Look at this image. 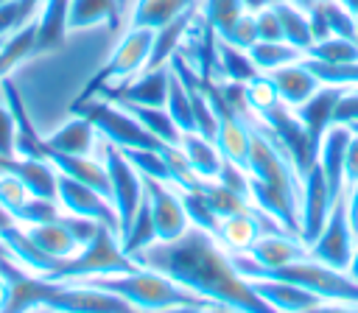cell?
I'll return each mask as SVG.
<instances>
[{
    "mask_svg": "<svg viewBox=\"0 0 358 313\" xmlns=\"http://www.w3.org/2000/svg\"><path fill=\"white\" fill-rule=\"evenodd\" d=\"M45 145H48V154L90 156L101 151V134L84 112H73L64 123H59L53 131L45 134Z\"/></svg>",
    "mask_w": 358,
    "mask_h": 313,
    "instance_id": "8fae6325",
    "label": "cell"
},
{
    "mask_svg": "<svg viewBox=\"0 0 358 313\" xmlns=\"http://www.w3.org/2000/svg\"><path fill=\"white\" fill-rule=\"evenodd\" d=\"M123 154L129 156V162H131L145 179H157V182L173 184L171 168H168V162H165V156H162V148H129V151H123Z\"/></svg>",
    "mask_w": 358,
    "mask_h": 313,
    "instance_id": "74e56055",
    "label": "cell"
},
{
    "mask_svg": "<svg viewBox=\"0 0 358 313\" xmlns=\"http://www.w3.org/2000/svg\"><path fill=\"white\" fill-rule=\"evenodd\" d=\"M274 11L280 17V28H282V42L294 45L296 50H308L313 45V28H310V14L291 3V0H277L274 3Z\"/></svg>",
    "mask_w": 358,
    "mask_h": 313,
    "instance_id": "4316f807",
    "label": "cell"
},
{
    "mask_svg": "<svg viewBox=\"0 0 358 313\" xmlns=\"http://www.w3.org/2000/svg\"><path fill=\"white\" fill-rule=\"evenodd\" d=\"M199 187H201V193L207 196V201L213 204V210H215L221 218L235 215V212H246V210H252V207H255V204H252V198H249L246 193H238V190H232V187L221 184L218 179H204Z\"/></svg>",
    "mask_w": 358,
    "mask_h": 313,
    "instance_id": "4dcf8cb0",
    "label": "cell"
},
{
    "mask_svg": "<svg viewBox=\"0 0 358 313\" xmlns=\"http://www.w3.org/2000/svg\"><path fill=\"white\" fill-rule=\"evenodd\" d=\"M305 56L319 59V61H330V64L358 61V42L355 39H347V36H324V39H316L305 50Z\"/></svg>",
    "mask_w": 358,
    "mask_h": 313,
    "instance_id": "d590c367",
    "label": "cell"
},
{
    "mask_svg": "<svg viewBox=\"0 0 358 313\" xmlns=\"http://www.w3.org/2000/svg\"><path fill=\"white\" fill-rule=\"evenodd\" d=\"M67 6L70 0H42L36 11V56L53 53L67 42Z\"/></svg>",
    "mask_w": 358,
    "mask_h": 313,
    "instance_id": "ffe728a7",
    "label": "cell"
},
{
    "mask_svg": "<svg viewBox=\"0 0 358 313\" xmlns=\"http://www.w3.org/2000/svg\"><path fill=\"white\" fill-rule=\"evenodd\" d=\"M355 182H358V131H352L344 154V184H355Z\"/></svg>",
    "mask_w": 358,
    "mask_h": 313,
    "instance_id": "bcb514c9",
    "label": "cell"
},
{
    "mask_svg": "<svg viewBox=\"0 0 358 313\" xmlns=\"http://www.w3.org/2000/svg\"><path fill=\"white\" fill-rule=\"evenodd\" d=\"M316 3H327V0H305V6H308V11L316 6Z\"/></svg>",
    "mask_w": 358,
    "mask_h": 313,
    "instance_id": "11a10c76",
    "label": "cell"
},
{
    "mask_svg": "<svg viewBox=\"0 0 358 313\" xmlns=\"http://www.w3.org/2000/svg\"><path fill=\"white\" fill-rule=\"evenodd\" d=\"M62 215V207L56 198H39V196H31L25 201V207L17 212V224L20 226H31V224H42V221H53Z\"/></svg>",
    "mask_w": 358,
    "mask_h": 313,
    "instance_id": "60d3db41",
    "label": "cell"
},
{
    "mask_svg": "<svg viewBox=\"0 0 358 313\" xmlns=\"http://www.w3.org/2000/svg\"><path fill=\"white\" fill-rule=\"evenodd\" d=\"M352 137V129L350 126H341V123H333L322 143H319V151H316V165L322 168L324 173V182L330 187V196L338 198L344 193V154H347V143Z\"/></svg>",
    "mask_w": 358,
    "mask_h": 313,
    "instance_id": "4fadbf2b",
    "label": "cell"
},
{
    "mask_svg": "<svg viewBox=\"0 0 358 313\" xmlns=\"http://www.w3.org/2000/svg\"><path fill=\"white\" fill-rule=\"evenodd\" d=\"M151 243H157V226H154V218H151V207H148V198H143L140 210L134 212V221L131 226L126 229V235L120 238V246L129 257H134L137 252L148 249Z\"/></svg>",
    "mask_w": 358,
    "mask_h": 313,
    "instance_id": "d6a6232c",
    "label": "cell"
},
{
    "mask_svg": "<svg viewBox=\"0 0 358 313\" xmlns=\"http://www.w3.org/2000/svg\"><path fill=\"white\" fill-rule=\"evenodd\" d=\"M84 282L120 296L137 313H159V310H168V307H204V310L215 307L204 296L179 285L173 277H168L162 271H154V268H143V265L134 268V271H126V274L95 277V279H84Z\"/></svg>",
    "mask_w": 358,
    "mask_h": 313,
    "instance_id": "7a4b0ae2",
    "label": "cell"
},
{
    "mask_svg": "<svg viewBox=\"0 0 358 313\" xmlns=\"http://www.w3.org/2000/svg\"><path fill=\"white\" fill-rule=\"evenodd\" d=\"M151 45H154V31L151 28H137V25H129L117 45L112 48V53L106 56V61L95 70V75L84 84L81 95L73 101L70 109L81 106L84 101L90 98H98V95H106L117 87H123L126 81H131L137 73H143L148 67V56H151Z\"/></svg>",
    "mask_w": 358,
    "mask_h": 313,
    "instance_id": "3957f363",
    "label": "cell"
},
{
    "mask_svg": "<svg viewBox=\"0 0 358 313\" xmlns=\"http://www.w3.org/2000/svg\"><path fill=\"white\" fill-rule=\"evenodd\" d=\"M246 254L260 265V268H280V265H288L294 260H302L308 257V246L296 238V235H288V232H263L249 249Z\"/></svg>",
    "mask_w": 358,
    "mask_h": 313,
    "instance_id": "9a60e30c",
    "label": "cell"
},
{
    "mask_svg": "<svg viewBox=\"0 0 358 313\" xmlns=\"http://www.w3.org/2000/svg\"><path fill=\"white\" fill-rule=\"evenodd\" d=\"M352 131H358V123H355V126H352Z\"/></svg>",
    "mask_w": 358,
    "mask_h": 313,
    "instance_id": "680465c9",
    "label": "cell"
},
{
    "mask_svg": "<svg viewBox=\"0 0 358 313\" xmlns=\"http://www.w3.org/2000/svg\"><path fill=\"white\" fill-rule=\"evenodd\" d=\"M308 70L319 78V84H327V87H341V89H352L358 87V61H338V64H330V61H319V59H310V56H302Z\"/></svg>",
    "mask_w": 358,
    "mask_h": 313,
    "instance_id": "e575fe53",
    "label": "cell"
},
{
    "mask_svg": "<svg viewBox=\"0 0 358 313\" xmlns=\"http://www.w3.org/2000/svg\"><path fill=\"white\" fill-rule=\"evenodd\" d=\"M31 59H36V20L20 25L0 42V78L14 75V70Z\"/></svg>",
    "mask_w": 358,
    "mask_h": 313,
    "instance_id": "484cf974",
    "label": "cell"
},
{
    "mask_svg": "<svg viewBox=\"0 0 358 313\" xmlns=\"http://www.w3.org/2000/svg\"><path fill=\"white\" fill-rule=\"evenodd\" d=\"M218 39H224V42H229V45H235V48H241V50H249L255 42H257V22H255V14H249V11H243Z\"/></svg>",
    "mask_w": 358,
    "mask_h": 313,
    "instance_id": "b9f144b4",
    "label": "cell"
},
{
    "mask_svg": "<svg viewBox=\"0 0 358 313\" xmlns=\"http://www.w3.org/2000/svg\"><path fill=\"white\" fill-rule=\"evenodd\" d=\"M243 11L246 8L241 0H204L201 3V20L215 36H221Z\"/></svg>",
    "mask_w": 358,
    "mask_h": 313,
    "instance_id": "8d00e7d4",
    "label": "cell"
},
{
    "mask_svg": "<svg viewBox=\"0 0 358 313\" xmlns=\"http://www.w3.org/2000/svg\"><path fill=\"white\" fill-rule=\"evenodd\" d=\"M263 218H268V215H263L257 207H252V210H246V212L227 215V218H221V229H218L215 240H218L227 252H246V249L263 235V229H260ZM268 221H271V218H268Z\"/></svg>",
    "mask_w": 358,
    "mask_h": 313,
    "instance_id": "7402d4cb",
    "label": "cell"
},
{
    "mask_svg": "<svg viewBox=\"0 0 358 313\" xmlns=\"http://www.w3.org/2000/svg\"><path fill=\"white\" fill-rule=\"evenodd\" d=\"M252 288L280 313H302L322 302V296H316L313 291H305L294 282L274 279V277H257V279H252Z\"/></svg>",
    "mask_w": 358,
    "mask_h": 313,
    "instance_id": "ac0fdd59",
    "label": "cell"
},
{
    "mask_svg": "<svg viewBox=\"0 0 358 313\" xmlns=\"http://www.w3.org/2000/svg\"><path fill=\"white\" fill-rule=\"evenodd\" d=\"M249 56H252V61H255V67L260 73H271V70H277L282 64H291V61L302 59L305 53L296 50L288 42H255L249 48Z\"/></svg>",
    "mask_w": 358,
    "mask_h": 313,
    "instance_id": "836d02e7",
    "label": "cell"
},
{
    "mask_svg": "<svg viewBox=\"0 0 358 313\" xmlns=\"http://www.w3.org/2000/svg\"><path fill=\"white\" fill-rule=\"evenodd\" d=\"M8 159H11V156H0V173L6 170V165H8Z\"/></svg>",
    "mask_w": 358,
    "mask_h": 313,
    "instance_id": "9f6ffc18",
    "label": "cell"
},
{
    "mask_svg": "<svg viewBox=\"0 0 358 313\" xmlns=\"http://www.w3.org/2000/svg\"><path fill=\"white\" fill-rule=\"evenodd\" d=\"M6 170L20 176V182L28 187L31 196L39 198H56L59 187V170L48 156H11Z\"/></svg>",
    "mask_w": 358,
    "mask_h": 313,
    "instance_id": "d6986e66",
    "label": "cell"
},
{
    "mask_svg": "<svg viewBox=\"0 0 358 313\" xmlns=\"http://www.w3.org/2000/svg\"><path fill=\"white\" fill-rule=\"evenodd\" d=\"M333 196L330 187L324 182L322 168L313 162L305 173H302V193H299V240L305 246H310L316 240V235L322 232L330 210H333Z\"/></svg>",
    "mask_w": 358,
    "mask_h": 313,
    "instance_id": "9c48e42d",
    "label": "cell"
},
{
    "mask_svg": "<svg viewBox=\"0 0 358 313\" xmlns=\"http://www.w3.org/2000/svg\"><path fill=\"white\" fill-rule=\"evenodd\" d=\"M0 42H3V39H0Z\"/></svg>",
    "mask_w": 358,
    "mask_h": 313,
    "instance_id": "94428289",
    "label": "cell"
},
{
    "mask_svg": "<svg viewBox=\"0 0 358 313\" xmlns=\"http://www.w3.org/2000/svg\"><path fill=\"white\" fill-rule=\"evenodd\" d=\"M6 305H8V279L0 274V313L6 310Z\"/></svg>",
    "mask_w": 358,
    "mask_h": 313,
    "instance_id": "816d5d0a",
    "label": "cell"
},
{
    "mask_svg": "<svg viewBox=\"0 0 358 313\" xmlns=\"http://www.w3.org/2000/svg\"><path fill=\"white\" fill-rule=\"evenodd\" d=\"M168 115L173 117V123L179 126V131H196V117H193V98H190V87L187 81L171 67V87H168V103H165Z\"/></svg>",
    "mask_w": 358,
    "mask_h": 313,
    "instance_id": "f546056e",
    "label": "cell"
},
{
    "mask_svg": "<svg viewBox=\"0 0 358 313\" xmlns=\"http://www.w3.org/2000/svg\"><path fill=\"white\" fill-rule=\"evenodd\" d=\"M224 313H227V310H224Z\"/></svg>",
    "mask_w": 358,
    "mask_h": 313,
    "instance_id": "6125c7cd",
    "label": "cell"
},
{
    "mask_svg": "<svg viewBox=\"0 0 358 313\" xmlns=\"http://www.w3.org/2000/svg\"><path fill=\"white\" fill-rule=\"evenodd\" d=\"M73 112H84L92 120V126L98 129L101 140L109 143V145H117L120 151H129V148H162V143L154 134H148L143 129V123L123 103H117L112 98H103V95L90 98L81 106H76Z\"/></svg>",
    "mask_w": 358,
    "mask_h": 313,
    "instance_id": "5b68a950",
    "label": "cell"
},
{
    "mask_svg": "<svg viewBox=\"0 0 358 313\" xmlns=\"http://www.w3.org/2000/svg\"><path fill=\"white\" fill-rule=\"evenodd\" d=\"M179 193H182V201H185L190 226H196V229H201V232H207V235L215 238L218 229H221V215L213 210V204L207 201V196L201 193V187H190V190H179Z\"/></svg>",
    "mask_w": 358,
    "mask_h": 313,
    "instance_id": "1f68e13d",
    "label": "cell"
},
{
    "mask_svg": "<svg viewBox=\"0 0 358 313\" xmlns=\"http://www.w3.org/2000/svg\"><path fill=\"white\" fill-rule=\"evenodd\" d=\"M215 56H218V70L224 75V81H235V84H249L255 75H260V70L255 67L249 50H241L224 39L215 36Z\"/></svg>",
    "mask_w": 358,
    "mask_h": 313,
    "instance_id": "83f0119b",
    "label": "cell"
},
{
    "mask_svg": "<svg viewBox=\"0 0 358 313\" xmlns=\"http://www.w3.org/2000/svg\"><path fill=\"white\" fill-rule=\"evenodd\" d=\"M257 22V42H282V28H280V17L274 11V3L260 8L255 14Z\"/></svg>",
    "mask_w": 358,
    "mask_h": 313,
    "instance_id": "7bdbcfd3",
    "label": "cell"
},
{
    "mask_svg": "<svg viewBox=\"0 0 358 313\" xmlns=\"http://www.w3.org/2000/svg\"><path fill=\"white\" fill-rule=\"evenodd\" d=\"M98 154H101L106 173H109V198H112V207L117 212V229L123 238L134 221V212L140 210V204L145 198V179L117 145H109L101 140Z\"/></svg>",
    "mask_w": 358,
    "mask_h": 313,
    "instance_id": "8992f818",
    "label": "cell"
},
{
    "mask_svg": "<svg viewBox=\"0 0 358 313\" xmlns=\"http://www.w3.org/2000/svg\"><path fill=\"white\" fill-rule=\"evenodd\" d=\"M22 232L28 235V240H31L42 254H48V257H53V260H67V257H73V254L81 249V243H78V238L73 235V229L67 226L64 215H59V218H53V221H42V224L22 226Z\"/></svg>",
    "mask_w": 358,
    "mask_h": 313,
    "instance_id": "e0dca14e",
    "label": "cell"
},
{
    "mask_svg": "<svg viewBox=\"0 0 358 313\" xmlns=\"http://www.w3.org/2000/svg\"><path fill=\"white\" fill-rule=\"evenodd\" d=\"M201 3L204 0H134V6L129 8V25L157 31L179 14L199 8Z\"/></svg>",
    "mask_w": 358,
    "mask_h": 313,
    "instance_id": "cb8c5ba5",
    "label": "cell"
},
{
    "mask_svg": "<svg viewBox=\"0 0 358 313\" xmlns=\"http://www.w3.org/2000/svg\"><path fill=\"white\" fill-rule=\"evenodd\" d=\"M140 268L120 246V235L112 226H98V232L67 260H59L56 271L48 279L59 282H84L95 277H112V274H126Z\"/></svg>",
    "mask_w": 358,
    "mask_h": 313,
    "instance_id": "277c9868",
    "label": "cell"
},
{
    "mask_svg": "<svg viewBox=\"0 0 358 313\" xmlns=\"http://www.w3.org/2000/svg\"><path fill=\"white\" fill-rule=\"evenodd\" d=\"M344 201H347V215H350V226L358 238V182L355 184H347L344 190Z\"/></svg>",
    "mask_w": 358,
    "mask_h": 313,
    "instance_id": "c3c4849f",
    "label": "cell"
},
{
    "mask_svg": "<svg viewBox=\"0 0 358 313\" xmlns=\"http://www.w3.org/2000/svg\"><path fill=\"white\" fill-rule=\"evenodd\" d=\"M243 3V8L249 11V14H257L260 8H266V6H271V3H277V0H241Z\"/></svg>",
    "mask_w": 358,
    "mask_h": 313,
    "instance_id": "681fc988",
    "label": "cell"
},
{
    "mask_svg": "<svg viewBox=\"0 0 358 313\" xmlns=\"http://www.w3.org/2000/svg\"><path fill=\"white\" fill-rule=\"evenodd\" d=\"M168 87H171V64L162 67H145L123 87L106 92L103 98L134 103V106H165L168 103Z\"/></svg>",
    "mask_w": 358,
    "mask_h": 313,
    "instance_id": "7c38bea8",
    "label": "cell"
},
{
    "mask_svg": "<svg viewBox=\"0 0 358 313\" xmlns=\"http://www.w3.org/2000/svg\"><path fill=\"white\" fill-rule=\"evenodd\" d=\"M352 246H355V232L350 226L347 201H344V193H341L333 201V210H330L322 232L308 246V257H313V260H319V263H324L330 268L347 271L350 257H352Z\"/></svg>",
    "mask_w": 358,
    "mask_h": 313,
    "instance_id": "52a82bcc",
    "label": "cell"
},
{
    "mask_svg": "<svg viewBox=\"0 0 358 313\" xmlns=\"http://www.w3.org/2000/svg\"><path fill=\"white\" fill-rule=\"evenodd\" d=\"M28 198H31V193L20 182V176H14L11 170H3L0 173V207L6 212H11V218H17V212L25 207Z\"/></svg>",
    "mask_w": 358,
    "mask_h": 313,
    "instance_id": "ab89813d",
    "label": "cell"
},
{
    "mask_svg": "<svg viewBox=\"0 0 358 313\" xmlns=\"http://www.w3.org/2000/svg\"><path fill=\"white\" fill-rule=\"evenodd\" d=\"M56 201H59L62 212L98 221V224H103V226H112V229L120 235V229H117V212H115L109 196H103L101 190H95V187L84 184V182H76V179L59 173Z\"/></svg>",
    "mask_w": 358,
    "mask_h": 313,
    "instance_id": "ba28073f",
    "label": "cell"
},
{
    "mask_svg": "<svg viewBox=\"0 0 358 313\" xmlns=\"http://www.w3.org/2000/svg\"><path fill=\"white\" fill-rule=\"evenodd\" d=\"M159 313H210V310H204V307H168V310H159Z\"/></svg>",
    "mask_w": 358,
    "mask_h": 313,
    "instance_id": "f5cc1de1",
    "label": "cell"
},
{
    "mask_svg": "<svg viewBox=\"0 0 358 313\" xmlns=\"http://www.w3.org/2000/svg\"><path fill=\"white\" fill-rule=\"evenodd\" d=\"M48 159L56 165L59 173L84 182L95 190H101L103 196H109V173L106 165L101 159V154H90V156H73V154H48ZM112 201V198H109Z\"/></svg>",
    "mask_w": 358,
    "mask_h": 313,
    "instance_id": "603a6c76",
    "label": "cell"
},
{
    "mask_svg": "<svg viewBox=\"0 0 358 313\" xmlns=\"http://www.w3.org/2000/svg\"><path fill=\"white\" fill-rule=\"evenodd\" d=\"M145 198H148L151 218L157 226V240H176L190 229V218H187L179 187H173L168 182L145 179Z\"/></svg>",
    "mask_w": 358,
    "mask_h": 313,
    "instance_id": "30bf717a",
    "label": "cell"
},
{
    "mask_svg": "<svg viewBox=\"0 0 358 313\" xmlns=\"http://www.w3.org/2000/svg\"><path fill=\"white\" fill-rule=\"evenodd\" d=\"M341 92H344L341 87H327V84H322L305 103H299V106L294 109V115L299 117V123H302V129L308 131V140H310V145H313L316 151H319V143H322L324 131L333 126V109H336V101H338Z\"/></svg>",
    "mask_w": 358,
    "mask_h": 313,
    "instance_id": "5bb4252c",
    "label": "cell"
},
{
    "mask_svg": "<svg viewBox=\"0 0 358 313\" xmlns=\"http://www.w3.org/2000/svg\"><path fill=\"white\" fill-rule=\"evenodd\" d=\"M179 148L185 151V156H187L193 173H196L201 182L218 176V170H221V165H224V156H221L215 140H210V137H204V134H199V131H185V134L179 137Z\"/></svg>",
    "mask_w": 358,
    "mask_h": 313,
    "instance_id": "d4e9b609",
    "label": "cell"
},
{
    "mask_svg": "<svg viewBox=\"0 0 358 313\" xmlns=\"http://www.w3.org/2000/svg\"><path fill=\"white\" fill-rule=\"evenodd\" d=\"M347 274L358 282V238H355V246H352V257H350V265H347Z\"/></svg>",
    "mask_w": 358,
    "mask_h": 313,
    "instance_id": "f907efd6",
    "label": "cell"
},
{
    "mask_svg": "<svg viewBox=\"0 0 358 313\" xmlns=\"http://www.w3.org/2000/svg\"><path fill=\"white\" fill-rule=\"evenodd\" d=\"M302 313H358V302H341V299L327 302V299H322L319 305H313Z\"/></svg>",
    "mask_w": 358,
    "mask_h": 313,
    "instance_id": "7dc6e473",
    "label": "cell"
},
{
    "mask_svg": "<svg viewBox=\"0 0 358 313\" xmlns=\"http://www.w3.org/2000/svg\"><path fill=\"white\" fill-rule=\"evenodd\" d=\"M333 123H341V126H355L358 123V87L352 89H344L336 101V109H333Z\"/></svg>",
    "mask_w": 358,
    "mask_h": 313,
    "instance_id": "ee69618b",
    "label": "cell"
},
{
    "mask_svg": "<svg viewBox=\"0 0 358 313\" xmlns=\"http://www.w3.org/2000/svg\"><path fill=\"white\" fill-rule=\"evenodd\" d=\"M355 42H358V36H355Z\"/></svg>",
    "mask_w": 358,
    "mask_h": 313,
    "instance_id": "91938a15",
    "label": "cell"
},
{
    "mask_svg": "<svg viewBox=\"0 0 358 313\" xmlns=\"http://www.w3.org/2000/svg\"><path fill=\"white\" fill-rule=\"evenodd\" d=\"M210 313H224V310H221V307H215V310H210Z\"/></svg>",
    "mask_w": 358,
    "mask_h": 313,
    "instance_id": "6f0895ef",
    "label": "cell"
},
{
    "mask_svg": "<svg viewBox=\"0 0 358 313\" xmlns=\"http://www.w3.org/2000/svg\"><path fill=\"white\" fill-rule=\"evenodd\" d=\"M120 103V101H117ZM140 123H143V129L148 131V134H154L162 145H179V137H182V131H179V126L173 123V117L168 115V109L165 106H134V103H123Z\"/></svg>",
    "mask_w": 358,
    "mask_h": 313,
    "instance_id": "f1b7e54d",
    "label": "cell"
},
{
    "mask_svg": "<svg viewBox=\"0 0 358 313\" xmlns=\"http://www.w3.org/2000/svg\"><path fill=\"white\" fill-rule=\"evenodd\" d=\"M11 224H17V221H14V218H11V212H6V210H3V207H0V232H3V229H6V226H11Z\"/></svg>",
    "mask_w": 358,
    "mask_h": 313,
    "instance_id": "db71d44e",
    "label": "cell"
},
{
    "mask_svg": "<svg viewBox=\"0 0 358 313\" xmlns=\"http://www.w3.org/2000/svg\"><path fill=\"white\" fill-rule=\"evenodd\" d=\"M14 137H17L14 115H11V106L6 103V95L0 89V156H14Z\"/></svg>",
    "mask_w": 358,
    "mask_h": 313,
    "instance_id": "f6af8a7d",
    "label": "cell"
},
{
    "mask_svg": "<svg viewBox=\"0 0 358 313\" xmlns=\"http://www.w3.org/2000/svg\"><path fill=\"white\" fill-rule=\"evenodd\" d=\"M246 101H249V109L255 115H263V112H268L271 106L280 103V95H277V89H274V84H271V78L266 73L255 75L246 84Z\"/></svg>",
    "mask_w": 358,
    "mask_h": 313,
    "instance_id": "f35d334b",
    "label": "cell"
},
{
    "mask_svg": "<svg viewBox=\"0 0 358 313\" xmlns=\"http://www.w3.org/2000/svg\"><path fill=\"white\" fill-rule=\"evenodd\" d=\"M143 268L162 271L227 313H280L246 279L229 252L207 232L190 226L176 240H157L131 257Z\"/></svg>",
    "mask_w": 358,
    "mask_h": 313,
    "instance_id": "6da1fadb",
    "label": "cell"
},
{
    "mask_svg": "<svg viewBox=\"0 0 358 313\" xmlns=\"http://www.w3.org/2000/svg\"><path fill=\"white\" fill-rule=\"evenodd\" d=\"M120 0H70L67 6V31H90V28H117L123 14Z\"/></svg>",
    "mask_w": 358,
    "mask_h": 313,
    "instance_id": "44dd1931",
    "label": "cell"
},
{
    "mask_svg": "<svg viewBox=\"0 0 358 313\" xmlns=\"http://www.w3.org/2000/svg\"><path fill=\"white\" fill-rule=\"evenodd\" d=\"M266 75L271 78V84H274V89L280 95V103H285L288 109H296L299 103H305L322 87L319 78L308 70L305 59H296L291 64H282V67H277V70H271Z\"/></svg>",
    "mask_w": 358,
    "mask_h": 313,
    "instance_id": "2e32d148",
    "label": "cell"
}]
</instances>
